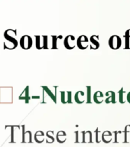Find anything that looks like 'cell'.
<instances>
[{"label": "cell", "mask_w": 130, "mask_h": 147, "mask_svg": "<svg viewBox=\"0 0 130 147\" xmlns=\"http://www.w3.org/2000/svg\"><path fill=\"white\" fill-rule=\"evenodd\" d=\"M109 45L113 50H117L122 45V40L120 37L118 35H112L109 39Z\"/></svg>", "instance_id": "cell-1"}, {"label": "cell", "mask_w": 130, "mask_h": 147, "mask_svg": "<svg viewBox=\"0 0 130 147\" xmlns=\"http://www.w3.org/2000/svg\"><path fill=\"white\" fill-rule=\"evenodd\" d=\"M64 45L67 49H73L75 47V38L73 35H67L64 39Z\"/></svg>", "instance_id": "cell-2"}, {"label": "cell", "mask_w": 130, "mask_h": 147, "mask_svg": "<svg viewBox=\"0 0 130 147\" xmlns=\"http://www.w3.org/2000/svg\"><path fill=\"white\" fill-rule=\"evenodd\" d=\"M77 47L81 50H84L88 47V38L85 35H81L78 38L77 41Z\"/></svg>", "instance_id": "cell-3"}, {"label": "cell", "mask_w": 130, "mask_h": 147, "mask_svg": "<svg viewBox=\"0 0 130 147\" xmlns=\"http://www.w3.org/2000/svg\"><path fill=\"white\" fill-rule=\"evenodd\" d=\"M104 95L101 91H96L95 94H94V100L96 103H103V100H104Z\"/></svg>", "instance_id": "cell-4"}, {"label": "cell", "mask_w": 130, "mask_h": 147, "mask_svg": "<svg viewBox=\"0 0 130 147\" xmlns=\"http://www.w3.org/2000/svg\"><path fill=\"white\" fill-rule=\"evenodd\" d=\"M74 100L76 103H83L84 102V93L83 91H77L74 95Z\"/></svg>", "instance_id": "cell-5"}, {"label": "cell", "mask_w": 130, "mask_h": 147, "mask_svg": "<svg viewBox=\"0 0 130 147\" xmlns=\"http://www.w3.org/2000/svg\"><path fill=\"white\" fill-rule=\"evenodd\" d=\"M90 42H91V49H97L100 47V43H99L98 36L93 35L90 37Z\"/></svg>", "instance_id": "cell-6"}, {"label": "cell", "mask_w": 130, "mask_h": 147, "mask_svg": "<svg viewBox=\"0 0 130 147\" xmlns=\"http://www.w3.org/2000/svg\"><path fill=\"white\" fill-rule=\"evenodd\" d=\"M66 137V133L65 132H64V131H59L57 133V136H56V140L60 143H63V142H65Z\"/></svg>", "instance_id": "cell-7"}, {"label": "cell", "mask_w": 130, "mask_h": 147, "mask_svg": "<svg viewBox=\"0 0 130 147\" xmlns=\"http://www.w3.org/2000/svg\"><path fill=\"white\" fill-rule=\"evenodd\" d=\"M32 44V41L31 38L28 36H25V38L22 39V46H23L25 48H28L31 47Z\"/></svg>", "instance_id": "cell-8"}, {"label": "cell", "mask_w": 130, "mask_h": 147, "mask_svg": "<svg viewBox=\"0 0 130 147\" xmlns=\"http://www.w3.org/2000/svg\"><path fill=\"white\" fill-rule=\"evenodd\" d=\"M106 96H107V98H106L105 102L106 103H114L115 102V93L113 91H108L106 94Z\"/></svg>", "instance_id": "cell-9"}, {"label": "cell", "mask_w": 130, "mask_h": 147, "mask_svg": "<svg viewBox=\"0 0 130 147\" xmlns=\"http://www.w3.org/2000/svg\"><path fill=\"white\" fill-rule=\"evenodd\" d=\"M103 140L104 142H110L112 140V133H110V131H106L103 133Z\"/></svg>", "instance_id": "cell-10"}, {"label": "cell", "mask_w": 130, "mask_h": 147, "mask_svg": "<svg viewBox=\"0 0 130 147\" xmlns=\"http://www.w3.org/2000/svg\"><path fill=\"white\" fill-rule=\"evenodd\" d=\"M71 94V92H61V101L63 103H67L70 102L68 99L69 95Z\"/></svg>", "instance_id": "cell-11"}, {"label": "cell", "mask_w": 130, "mask_h": 147, "mask_svg": "<svg viewBox=\"0 0 130 147\" xmlns=\"http://www.w3.org/2000/svg\"><path fill=\"white\" fill-rule=\"evenodd\" d=\"M53 132L52 131H51V132H48L47 133V136H48V142H54V140H55V138L53 137Z\"/></svg>", "instance_id": "cell-12"}, {"label": "cell", "mask_w": 130, "mask_h": 147, "mask_svg": "<svg viewBox=\"0 0 130 147\" xmlns=\"http://www.w3.org/2000/svg\"><path fill=\"white\" fill-rule=\"evenodd\" d=\"M126 100H127V101H128L129 103H130V92L128 94H127V97H126Z\"/></svg>", "instance_id": "cell-13"}]
</instances>
